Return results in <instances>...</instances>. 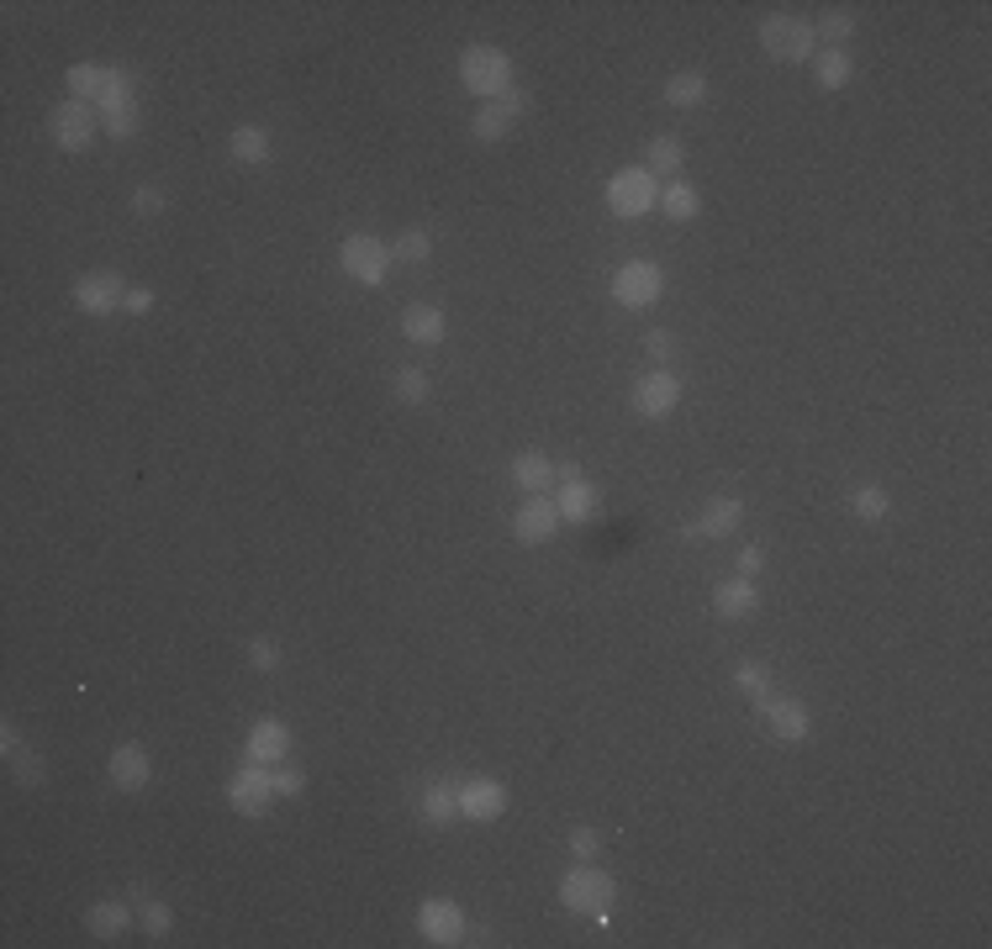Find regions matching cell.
Returning a JSON list of instances; mask_svg holds the SVG:
<instances>
[{
	"label": "cell",
	"mask_w": 992,
	"mask_h": 949,
	"mask_svg": "<svg viewBox=\"0 0 992 949\" xmlns=\"http://www.w3.org/2000/svg\"><path fill=\"white\" fill-rule=\"evenodd\" d=\"M459 85L470 90V96H481L486 105L491 101H502L512 85V58L502 48H491V43H476V48H465L459 53Z\"/></svg>",
	"instance_id": "1"
},
{
	"label": "cell",
	"mask_w": 992,
	"mask_h": 949,
	"mask_svg": "<svg viewBox=\"0 0 992 949\" xmlns=\"http://www.w3.org/2000/svg\"><path fill=\"white\" fill-rule=\"evenodd\" d=\"M613 896H617V881L608 870H597L591 860H576V870L560 881L565 913H576V918H608V913H613Z\"/></svg>",
	"instance_id": "2"
},
{
	"label": "cell",
	"mask_w": 992,
	"mask_h": 949,
	"mask_svg": "<svg viewBox=\"0 0 992 949\" xmlns=\"http://www.w3.org/2000/svg\"><path fill=\"white\" fill-rule=\"evenodd\" d=\"M760 53L777 58V64H803L818 53V37H813V22L792 16V11H771L760 22Z\"/></svg>",
	"instance_id": "3"
},
{
	"label": "cell",
	"mask_w": 992,
	"mask_h": 949,
	"mask_svg": "<svg viewBox=\"0 0 992 949\" xmlns=\"http://www.w3.org/2000/svg\"><path fill=\"white\" fill-rule=\"evenodd\" d=\"M666 295V269L655 259H628V264H617V275H613V301L623 306V312H649L655 301Z\"/></svg>",
	"instance_id": "4"
},
{
	"label": "cell",
	"mask_w": 992,
	"mask_h": 949,
	"mask_svg": "<svg viewBox=\"0 0 992 949\" xmlns=\"http://www.w3.org/2000/svg\"><path fill=\"white\" fill-rule=\"evenodd\" d=\"M338 264H344V275L359 280V286H380L386 275H391V243L376 233H349L344 237V248H338Z\"/></svg>",
	"instance_id": "5"
},
{
	"label": "cell",
	"mask_w": 992,
	"mask_h": 949,
	"mask_svg": "<svg viewBox=\"0 0 992 949\" xmlns=\"http://www.w3.org/2000/svg\"><path fill=\"white\" fill-rule=\"evenodd\" d=\"M48 132H54V143L64 154H85L90 143H96V132H101V111L90 101H58L54 116H48Z\"/></svg>",
	"instance_id": "6"
},
{
	"label": "cell",
	"mask_w": 992,
	"mask_h": 949,
	"mask_svg": "<svg viewBox=\"0 0 992 949\" xmlns=\"http://www.w3.org/2000/svg\"><path fill=\"white\" fill-rule=\"evenodd\" d=\"M608 206L617 216H644V211L660 206V180L644 169V164H628V169H617L613 180H608Z\"/></svg>",
	"instance_id": "7"
},
{
	"label": "cell",
	"mask_w": 992,
	"mask_h": 949,
	"mask_svg": "<svg viewBox=\"0 0 992 949\" xmlns=\"http://www.w3.org/2000/svg\"><path fill=\"white\" fill-rule=\"evenodd\" d=\"M127 290L133 286H127L116 269H90V275L75 280V306H80L85 316H111V312H122Z\"/></svg>",
	"instance_id": "8"
},
{
	"label": "cell",
	"mask_w": 992,
	"mask_h": 949,
	"mask_svg": "<svg viewBox=\"0 0 992 949\" xmlns=\"http://www.w3.org/2000/svg\"><path fill=\"white\" fill-rule=\"evenodd\" d=\"M227 802L238 807L243 817H265L269 802H275V781H269V764L248 760L243 770H233V781H227Z\"/></svg>",
	"instance_id": "9"
},
{
	"label": "cell",
	"mask_w": 992,
	"mask_h": 949,
	"mask_svg": "<svg viewBox=\"0 0 992 949\" xmlns=\"http://www.w3.org/2000/svg\"><path fill=\"white\" fill-rule=\"evenodd\" d=\"M760 717H766V728H771V738H781V744H803L807 734H813V712H807V702H798V696H760Z\"/></svg>",
	"instance_id": "10"
},
{
	"label": "cell",
	"mask_w": 992,
	"mask_h": 949,
	"mask_svg": "<svg viewBox=\"0 0 992 949\" xmlns=\"http://www.w3.org/2000/svg\"><path fill=\"white\" fill-rule=\"evenodd\" d=\"M560 474V491H555V506H560V523H591L597 512H602V491H597V480L576 470H555Z\"/></svg>",
	"instance_id": "11"
},
{
	"label": "cell",
	"mask_w": 992,
	"mask_h": 949,
	"mask_svg": "<svg viewBox=\"0 0 992 949\" xmlns=\"http://www.w3.org/2000/svg\"><path fill=\"white\" fill-rule=\"evenodd\" d=\"M417 934L438 949L465 945V913H459L455 902H444V896H428V902L417 907Z\"/></svg>",
	"instance_id": "12"
},
{
	"label": "cell",
	"mask_w": 992,
	"mask_h": 949,
	"mask_svg": "<svg viewBox=\"0 0 992 949\" xmlns=\"http://www.w3.org/2000/svg\"><path fill=\"white\" fill-rule=\"evenodd\" d=\"M628 401H634L639 417H671L676 406H681V380H676L671 369H649Z\"/></svg>",
	"instance_id": "13"
},
{
	"label": "cell",
	"mask_w": 992,
	"mask_h": 949,
	"mask_svg": "<svg viewBox=\"0 0 992 949\" xmlns=\"http://www.w3.org/2000/svg\"><path fill=\"white\" fill-rule=\"evenodd\" d=\"M555 533H560V506L549 496H528L517 506V517H512V538H517V544L538 549V544H549Z\"/></svg>",
	"instance_id": "14"
},
{
	"label": "cell",
	"mask_w": 992,
	"mask_h": 949,
	"mask_svg": "<svg viewBox=\"0 0 992 949\" xmlns=\"http://www.w3.org/2000/svg\"><path fill=\"white\" fill-rule=\"evenodd\" d=\"M502 813H508V786H502V781L476 775V781L459 786V817H470V823H497Z\"/></svg>",
	"instance_id": "15"
},
{
	"label": "cell",
	"mask_w": 992,
	"mask_h": 949,
	"mask_svg": "<svg viewBox=\"0 0 992 949\" xmlns=\"http://www.w3.org/2000/svg\"><path fill=\"white\" fill-rule=\"evenodd\" d=\"M107 770H111V786L116 791H143L148 781H154V760H148L143 744H116Z\"/></svg>",
	"instance_id": "16"
},
{
	"label": "cell",
	"mask_w": 992,
	"mask_h": 949,
	"mask_svg": "<svg viewBox=\"0 0 992 949\" xmlns=\"http://www.w3.org/2000/svg\"><path fill=\"white\" fill-rule=\"evenodd\" d=\"M286 755H291V728H286L280 717H259V723L248 728V760L280 764Z\"/></svg>",
	"instance_id": "17"
},
{
	"label": "cell",
	"mask_w": 992,
	"mask_h": 949,
	"mask_svg": "<svg viewBox=\"0 0 992 949\" xmlns=\"http://www.w3.org/2000/svg\"><path fill=\"white\" fill-rule=\"evenodd\" d=\"M713 612L724 617V623H745L760 612V591H755V580H724L718 591H713Z\"/></svg>",
	"instance_id": "18"
},
{
	"label": "cell",
	"mask_w": 992,
	"mask_h": 949,
	"mask_svg": "<svg viewBox=\"0 0 992 949\" xmlns=\"http://www.w3.org/2000/svg\"><path fill=\"white\" fill-rule=\"evenodd\" d=\"M508 474L523 496H544V491L555 485V465H549V454H538V448H523V454L512 459Z\"/></svg>",
	"instance_id": "19"
},
{
	"label": "cell",
	"mask_w": 992,
	"mask_h": 949,
	"mask_svg": "<svg viewBox=\"0 0 992 949\" xmlns=\"http://www.w3.org/2000/svg\"><path fill=\"white\" fill-rule=\"evenodd\" d=\"M417 813H423L428 828H449V823L459 817V786L455 781H428L423 796H417Z\"/></svg>",
	"instance_id": "20"
},
{
	"label": "cell",
	"mask_w": 992,
	"mask_h": 949,
	"mask_svg": "<svg viewBox=\"0 0 992 949\" xmlns=\"http://www.w3.org/2000/svg\"><path fill=\"white\" fill-rule=\"evenodd\" d=\"M681 164H687V148H681V137H671V132L649 137V148H644V169H649L655 180H676V175H681Z\"/></svg>",
	"instance_id": "21"
},
{
	"label": "cell",
	"mask_w": 992,
	"mask_h": 949,
	"mask_svg": "<svg viewBox=\"0 0 992 949\" xmlns=\"http://www.w3.org/2000/svg\"><path fill=\"white\" fill-rule=\"evenodd\" d=\"M402 333L412 343H444V333H449V316H444V306H406L402 312Z\"/></svg>",
	"instance_id": "22"
},
{
	"label": "cell",
	"mask_w": 992,
	"mask_h": 949,
	"mask_svg": "<svg viewBox=\"0 0 992 949\" xmlns=\"http://www.w3.org/2000/svg\"><path fill=\"white\" fill-rule=\"evenodd\" d=\"M813 79H818V90H845L856 79V58L845 48H818L813 53Z\"/></svg>",
	"instance_id": "23"
},
{
	"label": "cell",
	"mask_w": 992,
	"mask_h": 949,
	"mask_svg": "<svg viewBox=\"0 0 992 949\" xmlns=\"http://www.w3.org/2000/svg\"><path fill=\"white\" fill-rule=\"evenodd\" d=\"M133 918L137 913L127 907V902H96V907L85 913V928H90L96 939H122V934L133 928Z\"/></svg>",
	"instance_id": "24"
},
{
	"label": "cell",
	"mask_w": 992,
	"mask_h": 949,
	"mask_svg": "<svg viewBox=\"0 0 992 949\" xmlns=\"http://www.w3.org/2000/svg\"><path fill=\"white\" fill-rule=\"evenodd\" d=\"M739 517H745V501L739 496H713L707 506H702L698 533H707V538H728V533L739 527Z\"/></svg>",
	"instance_id": "25"
},
{
	"label": "cell",
	"mask_w": 992,
	"mask_h": 949,
	"mask_svg": "<svg viewBox=\"0 0 992 949\" xmlns=\"http://www.w3.org/2000/svg\"><path fill=\"white\" fill-rule=\"evenodd\" d=\"M666 105H676V111H692V105H702L713 90H707V75H698V69H681V75L666 79Z\"/></svg>",
	"instance_id": "26"
},
{
	"label": "cell",
	"mask_w": 992,
	"mask_h": 949,
	"mask_svg": "<svg viewBox=\"0 0 992 949\" xmlns=\"http://www.w3.org/2000/svg\"><path fill=\"white\" fill-rule=\"evenodd\" d=\"M227 154L238 158V164H269L275 143H269V132H265V127L243 122V127H233V137H227Z\"/></svg>",
	"instance_id": "27"
},
{
	"label": "cell",
	"mask_w": 992,
	"mask_h": 949,
	"mask_svg": "<svg viewBox=\"0 0 992 949\" xmlns=\"http://www.w3.org/2000/svg\"><path fill=\"white\" fill-rule=\"evenodd\" d=\"M107 79H111V69H101V64H69V75H64V85H69V96L75 101H101L107 96Z\"/></svg>",
	"instance_id": "28"
},
{
	"label": "cell",
	"mask_w": 992,
	"mask_h": 949,
	"mask_svg": "<svg viewBox=\"0 0 992 949\" xmlns=\"http://www.w3.org/2000/svg\"><path fill=\"white\" fill-rule=\"evenodd\" d=\"M133 913H137V928H143L148 939H164V934L175 928V913H169V902H159V896L133 892Z\"/></svg>",
	"instance_id": "29"
},
{
	"label": "cell",
	"mask_w": 992,
	"mask_h": 949,
	"mask_svg": "<svg viewBox=\"0 0 992 949\" xmlns=\"http://www.w3.org/2000/svg\"><path fill=\"white\" fill-rule=\"evenodd\" d=\"M813 37H824L829 48H845V43L856 37V11H850V5H829V11L813 22Z\"/></svg>",
	"instance_id": "30"
},
{
	"label": "cell",
	"mask_w": 992,
	"mask_h": 949,
	"mask_svg": "<svg viewBox=\"0 0 992 949\" xmlns=\"http://www.w3.org/2000/svg\"><path fill=\"white\" fill-rule=\"evenodd\" d=\"M660 206H666V216H671V222H692V216L702 211V196L687 180H671L666 190H660Z\"/></svg>",
	"instance_id": "31"
},
{
	"label": "cell",
	"mask_w": 992,
	"mask_h": 949,
	"mask_svg": "<svg viewBox=\"0 0 992 949\" xmlns=\"http://www.w3.org/2000/svg\"><path fill=\"white\" fill-rule=\"evenodd\" d=\"M391 259H397V264H428L433 259V233H423V227H406V233L391 243Z\"/></svg>",
	"instance_id": "32"
},
{
	"label": "cell",
	"mask_w": 992,
	"mask_h": 949,
	"mask_svg": "<svg viewBox=\"0 0 992 949\" xmlns=\"http://www.w3.org/2000/svg\"><path fill=\"white\" fill-rule=\"evenodd\" d=\"M470 132H476V143H502V137L512 132V116L502 111V105H481L476 122H470Z\"/></svg>",
	"instance_id": "33"
},
{
	"label": "cell",
	"mask_w": 992,
	"mask_h": 949,
	"mask_svg": "<svg viewBox=\"0 0 992 949\" xmlns=\"http://www.w3.org/2000/svg\"><path fill=\"white\" fill-rule=\"evenodd\" d=\"M96 111H101V105H96ZM101 127H107L111 137H137V127H143V111H137V101L107 105V111H101Z\"/></svg>",
	"instance_id": "34"
},
{
	"label": "cell",
	"mask_w": 992,
	"mask_h": 949,
	"mask_svg": "<svg viewBox=\"0 0 992 949\" xmlns=\"http://www.w3.org/2000/svg\"><path fill=\"white\" fill-rule=\"evenodd\" d=\"M887 506H892V501H887V491H882V485H860L856 496H850V512H856L860 523H882V517H887Z\"/></svg>",
	"instance_id": "35"
},
{
	"label": "cell",
	"mask_w": 992,
	"mask_h": 949,
	"mask_svg": "<svg viewBox=\"0 0 992 949\" xmlns=\"http://www.w3.org/2000/svg\"><path fill=\"white\" fill-rule=\"evenodd\" d=\"M397 401H402V406H423V401H428V375L406 365L402 375H397Z\"/></svg>",
	"instance_id": "36"
},
{
	"label": "cell",
	"mask_w": 992,
	"mask_h": 949,
	"mask_svg": "<svg viewBox=\"0 0 992 949\" xmlns=\"http://www.w3.org/2000/svg\"><path fill=\"white\" fill-rule=\"evenodd\" d=\"M734 685H739L745 696H755V702H760V696L771 691V670H766L760 659H750V665H739V670H734Z\"/></svg>",
	"instance_id": "37"
},
{
	"label": "cell",
	"mask_w": 992,
	"mask_h": 949,
	"mask_svg": "<svg viewBox=\"0 0 992 949\" xmlns=\"http://www.w3.org/2000/svg\"><path fill=\"white\" fill-rule=\"evenodd\" d=\"M644 354L666 369L676 359V333H671V327H649V333H644Z\"/></svg>",
	"instance_id": "38"
},
{
	"label": "cell",
	"mask_w": 992,
	"mask_h": 949,
	"mask_svg": "<svg viewBox=\"0 0 992 949\" xmlns=\"http://www.w3.org/2000/svg\"><path fill=\"white\" fill-rule=\"evenodd\" d=\"M133 85H137V79H133V69H111V79H107V96H101V101H96V105L107 111V105H127V101H137V96H133Z\"/></svg>",
	"instance_id": "39"
},
{
	"label": "cell",
	"mask_w": 992,
	"mask_h": 949,
	"mask_svg": "<svg viewBox=\"0 0 992 949\" xmlns=\"http://www.w3.org/2000/svg\"><path fill=\"white\" fill-rule=\"evenodd\" d=\"M11 764H16V781H22V786H43V775H48L43 755H32V749H16V755H11Z\"/></svg>",
	"instance_id": "40"
},
{
	"label": "cell",
	"mask_w": 992,
	"mask_h": 949,
	"mask_svg": "<svg viewBox=\"0 0 992 949\" xmlns=\"http://www.w3.org/2000/svg\"><path fill=\"white\" fill-rule=\"evenodd\" d=\"M269 781H275V796H301V791H306V770H296V764H275V770H269Z\"/></svg>",
	"instance_id": "41"
},
{
	"label": "cell",
	"mask_w": 992,
	"mask_h": 949,
	"mask_svg": "<svg viewBox=\"0 0 992 949\" xmlns=\"http://www.w3.org/2000/svg\"><path fill=\"white\" fill-rule=\"evenodd\" d=\"M248 665H254V670H280V644H275V638H248Z\"/></svg>",
	"instance_id": "42"
},
{
	"label": "cell",
	"mask_w": 992,
	"mask_h": 949,
	"mask_svg": "<svg viewBox=\"0 0 992 949\" xmlns=\"http://www.w3.org/2000/svg\"><path fill=\"white\" fill-rule=\"evenodd\" d=\"M164 206H169V196H164L159 185H137V190H133V211H137V216H159Z\"/></svg>",
	"instance_id": "43"
},
{
	"label": "cell",
	"mask_w": 992,
	"mask_h": 949,
	"mask_svg": "<svg viewBox=\"0 0 992 949\" xmlns=\"http://www.w3.org/2000/svg\"><path fill=\"white\" fill-rule=\"evenodd\" d=\"M597 849H602V834H597V828H570V855H576V860H597Z\"/></svg>",
	"instance_id": "44"
},
{
	"label": "cell",
	"mask_w": 992,
	"mask_h": 949,
	"mask_svg": "<svg viewBox=\"0 0 992 949\" xmlns=\"http://www.w3.org/2000/svg\"><path fill=\"white\" fill-rule=\"evenodd\" d=\"M122 312H127V316H148V312H154V290L133 286V290H127V301H122Z\"/></svg>",
	"instance_id": "45"
},
{
	"label": "cell",
	"mask_w": 992,
	"mask_h": 949,
	"mask_svg": "<svg viewBox=\"0 0 992 949\" xmlns=\"http://www.w3.org/2000/svg\"><path fill=\"white\" fill-rule=\"evenodd\" d=\"M491 105H502V111H508L512 122H517V116H523V111H528V105H534V101H528V90H517V85H512L508 96H502V101H491Z\"/></svg>",
	"instance_id": "46"
},
{
	"label": "cell",
	"mask_w": 992,
	"mask_h": 949,
	"mask_svg": "<svg viewBox=\"0 0 992 949\" xmlns=\"http://www.w3.org/2000/svg\"><path fill=\"white\" fill-rule=\"evenodd\" d=\"M760 565H766V554L755 549V544H750V549H745V554H739V576H745V580H755V576H760Z\"/></svg>",
	"instance_id": "47"
},
{
	"label": "cell",
	"mask_w": 992,
	"mask_h": 949,
	"mask_svg": "<svg viewBox=\"0 0 992 949\" xmlns=\"http://www.w3.org/2000/svg\"><path fill=\"white\" fill-rule=\"evenodd\" d=\"M0 744H5V755H16L22 749V734H16V723L5 717V734H0Z\"/></svg>",
	"instance_id": "48"
}]
</instances>
